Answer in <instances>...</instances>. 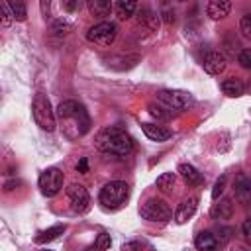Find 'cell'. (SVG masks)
<instances>
[{"mask_svg": "<svg viewBox=\"0 0 251 251\" xmlns=\"http://www.w3.org/2000/svg\"><path fill=\"white\" fill-rule=\"evenodd\" d=\"M39 190L43 196L51 198L55 196L61 188H63V173L57 167H47L41 175H39Z\"/></svg>", "mask_w": 251, "mask_h": 251, "instance_id": "obj_8", "label": "cell"}, {"mask_svg": "<svg viewBox=\"0 0 251 251\" xmlns=\"http://www.w3.org/2000/svg\"><path fill=\"white\" fill-rule=\"evenodd\" d=\"M241 233H243L245 241L251 243V218H247V220L241 224Z\"/></svg>", "mask_w": 251, "mask_h": 251, "instance_id": "obj_31", "label": "cell"}, {"mask_svg": "<svg viewBox=\"0 0 251 251\" xmlns=\"http://www.w3.org/2000/svg\"><path fill=\"white\" fill-rule=\"evenodd\" d=\"M237 63H239L245 71H251V49H243V51L237 55Z\"/></svg>", "mask_w": 251, "mask_h": 251, "instance_id": "obj_29", "label": "cell"}, {"mask_svg": "<svg viewBox=\"0 0 251 251\" xmlns=\"http://www.w3.org/2000/svg\"><path fill=\"white\" fill-rule=\"evenodd\" d=\"M224 188H226V176H220V178L216 180L214 188H212V198H218V196L224 192Z\"/></svg>", "mask_w": 251, "mask_h": 251, "instance_id": "obj_30", "label": "cell"}, {"mask_svg": "<svg viewBox=\"0 0 251 251\" xmlns=\"http://www.w3.org/2000/svg\"><path fill=\"white\" fill-rule=\"evenodd\" d=\"M143 133L151 139V141H167L173 137V131L165 126H157V124H141Z\"/></svg>", "mask_w": 251, "mask_h": 251, "instance_id": "obj_12", "label": "cell"}, {"mask_svg": "<svg viewBox=\"0 0 251 251\" xmlns=\"http://www.w3.org/2000/svg\"><path fill=\"white\" fill-rule=\"evenodd\" d=\"M157 100L163 102L169 110H176V112H184L188 108H192L194 104V96L186 90H175V88H165L157 92Z\"/></svg>", "mask_w": 251, "mask_h": 251, "instance_id": "obj_5", "label": "cell"}, {"mask_svg": "<svg viewBox=\"0 0 251 251\" xmlns=\"http://www.w3.org/2000/svg\"><path fill=\"white\" fill-rule=\"evenodd\" d=\"M239 31L245 39H251V14H243L239 20Z\"/></svg>", "mask_w": 251, "mask_h": 251, "instance_id": "obj_28", "label": "cell"}, {"mask_svg": "<svg viewBox=\"0 0 251 251\" xmlns=\"http://www.w3.org/2000/svg\"><path fill=\"white\" fill-rule=\"evenodd\" d=\"M147 110H149V114H151L155 120H159V122H167V120H171V116H173V110H169L167 106L163 108L161 104H155V102H151V104L147 106Z\"/></svg>", "mask_w": 251, "mask_h": 251, "instance_id": "obj_23", "label": "cell"}, {"mask_svg": "<svg viewBox=\"0 0 251 251\" xmlns=\"http://www.w3.org/2000/svg\"><path fill=\"white\" fill-rule=\"evenodd\" d=\"M63 231H65V224L51 226L49 229L39 231V233L35 235V241H37V243H47V241H53V239H57L59 235H63Z\"/></svg>", "mask_w": 251, "mask_h": 251, "instance_id": "obj_21", "label": "cell"}, {"mask_svg": "<svg viewBox=\"0 0 251 251\" xmlns=\"http://www.w3.org/2000/svg\"><path fill=\"white\" fill-rule=\"evenodd\" d=\"M235 198L241 204H251V176H241L235 182Z\"/></svg>", "mask_w": 251, "mask_h": 251, "instance_id": "obj_17", "label": "cell"}, {"mask_svg": "<svg viewBox=\"0 0 251 251\" xmlns=\"http://www.w3.org/2000/svg\"><path fill=\"white\" fill-rule=\"evenodd\" d=\"M10 8H12V14H14V20L18 22H24L27 18V12H25V4L20 2V0H14L10 2Z\"/></svg>", "mask_w": 251, "mask_h": 251, "instance_id": "obj_25", "label": "cell"}, {"mask_svg": "<svg viewBox=\"0 0 251 251\" xmlns=\"http://www.w3.org/2000/svg\"><path fill=\"white\" fill-rule=\"evenodd\" d=\"M229 10H231V2H227V0H212V2H208V6H206V14H208L212 20H222V18H226V16L229 14Z\"/></svg>", "mask_w": 251, "mask_h": 251, "instance_id": "obj_15", "label": "cell"}, {"mask_svg": "<svg viewBox=\"0 0 251 251\" xmlns=\"http://www.w3.org/2000/svg\"><path fill=\"white\" fill-rule=\"evenodd\" d=\"M67 196H69L71 208L75 212H78V214L88 212V208H90V196H88V192H86V188L82 184H76V182L75 184H69L67 186Z\"/></svg>", "mask_w": 251, "mask_h": 251, "instance_id": "obj_9", "label": "cell"}, {"mask_svg": "<svg viewBox=\"0 0 251 251\" xmlns=\"http://www.w3.org/2000/svg\"><path fill=\"white\" fill-rule=\"evenodd\" d=\"M86 8H88V12H90L92 16L104 18V16H108V14L114 10V4H112L110 0H88V2H86Z\"/></svg>", "mask_w": 251, "mask_h": 251, "instance_id": "obj_18", "label": "cell"}, {"mask_svg": "<svg viewBox=\"0 0 251 251\" xmlns=\"http://www.w3.org/2000/svg\"><path fill=\"white\" fill-rule=\"evenodd\" d=\"M196 208H198V198H196V196L184 198V200L176 206V210H175V222H176V224H184V222H188V220L194 216Z\"/></svg>", "mask_w": 251, "mask_h": 251, "instance_id": "obj_11", "label": "cell"}, {"mask_svg": "<svg viewBox=\"0 0 251 251\" xmlns=\"http://www.w3.org/2000/svg\"><path fill=\"white\" fill-rule=\"evenodd\" d=\"M137 25L147 31H157L159 27V16L151 8H141L137 14Z\"/></svg>", "mask_w": 251, "mask_h": 251, "instance_id": "obj_14", "label": "cell"}, {"mask_svg": "<svg viewBox=\"0 0 251 251\" xmlns=\"http://www.w3.org/2000/svg\"><path fill=\"white\" fill-rule=\"evenodd\" d=\"M175 182H176V175L175 173H163L161 176H157V188L159 190H163V192H171L173 190V186H175Z\"/></svg>", "mask_w": 251, "mask_h": 251, "instance_id": "obj_24", "label": "cell"}, {"mask_svg": "<svg viewBox=\"0 0 251 251\" xmlns=\"http://www.w3.org/2000/svg\"><path fill=\"white\" fill-rule=\"evenodd\" d=\"M233 216V204L229 198H222L212 206V218L214 220H229Z\"/></svg>", "mask_w": 251, "mask_h": 251, "instance_id": "obj_16", "label": "cell"}, {"mask_svg": "<svg viewBox=\"0 0 251 251\" xmlns=\"http://www.w3.org/2000/svg\"><path fill=\"white\" fill-rule=\"evenodd\" d=\"M118 35V27L114 22H100V24H94L92 27H88L86 31V39L98 47H108L114 43Z\"/></svg>", "mask_w": 251, "mask_h": 251, "instance_id": "obj_6", "label": "cell"}, {"mask_svg": "<svg viewBox=\"0 0 251 251\" xmlns=\"http://www.w3.org/2000/svg\"><path fill=\"white\" fill-rule=\"evenodd\" d=\"M222 92L227 94V96H231V98H237V96H243L245 86L237 78H227V80L222 82Z\"/></svg>", "mask_w": 251, "mask_h": 251, "instance_id": "obj_22", "label": "cell"}, {"mask_svg": "<svg viewBox=\"0 0 251 251\" xmlns=\"http://www.w3.org/2000/svg\"><path fill=\"white\" fill-rule=\"evenodd\" d=\"M161 18H163L165 24H173V22H175V12H171L169 8H165V10L161 12Z\"/></svg>", "mask_w": 251, "mask_h": 251, "instance_id": "obj_33", "label": "cell"}, {"mask_svg": "<svg viewBox=\"0 0 251 251\" xmlns=\"http://www.w3.org/2000/svg\"><path fill=\"white\" fill-rule=\"evenodd\" d=\"M141 243L139 241H126L124 245H122V251H141Z\"/></svg>", "mask_w": 251, "mask_h": 251, "instance_id": "obj_32", "label": "cell"}, {"mask_svg": "<svg viewBox=\"0 0 251 251\" xmlns=\"http://www.w3.org/2000/svg\"><path fill=\"white\" fill-rule=\"evenodd\" d=\"M76 171H78V173H88V161H86V157H82V159L76 163Z\"/></svg>", "mask_w": 251, "mask_h": 251, "instance_id": "obj_34", "label": "cell"}, {"mask_svg": "<svg viewBox=\"0 0 251 251\" xmlns=\"http://www.w3.org/2000/svg\"><path fill=\"white\" fill-rule=\"evenodd\" d=\"M249 92H251V78H249Z\"/></svg>", "mask_w": 251, "mask_h": 251, "instance_id": "obj_36", "label": "cell"}, {"mask_svg": "<svg viewBox=\"0 0 251 251\" xmlns=\"http://www.w3.org/2000/svg\"><path fill=\"white\" fill-rule=\"evenodd\" d=\"M110 235L108 233H100L98 237H96V241H94V245H90L86 251H106L108 247H110Z\"/></svg>", "mask_w": 251, "mask_h": 251, "instance_id": "obj_26", "label": "cell"}, {"mask_svg": "<svg viewBox=\"0 0 251 251\" xmlns=\"http://www.w3.org/2000/svg\"><path fill=\"white\" fill-rule=\"evenodd\" d=\"M45 251H49V249H45Z\"/></svg>", "mask_w": 251, "mask_h": 251, "instance_id": "obj_37", "label": "cell"}, {"mask_svg": "<svg viewBox=\"0 0 251 251\" xmlns=\"http://www.w3.org/2000/svg\"><path fill=\"white\" fill-rule=\"evenodd\" d=\"M139 214H141V218H145L149 222H167L173 216L169 204L165 200H159V198H149L139 208Z\"/></svg>", "mask_w": 251, "mask_h": 251, "instance_id": "obj_7", "label": "cell"}, {"mask_svg": "<svg viewBox=\"0 0 251 251\" xmlns=\"http://www.w3.org/2000/svg\"><path fill=\"white\" fill-rule=\"evenodd\" d=\"M0 12H2V27H8L12 24V20H14L10 2H0Z\"/></svg>", "mask_w": 251, "mask_h": 251, "instance_id": "obj_27", "label": "cell"}, {"mask_svg": "<svg viewBox=\"0 0 251 251\" xmlns=\"http://www.w3.org/2000/svg\"><path fill=\"white\" fill-rule=\"evenodd\" d=\"M135 10H137V2H133V0H118V2L114 4V12H116L118 20H127V18H131V16L135 14Z\"/></svg>", "mask_w": 251, "mask_h": 251, "instance_id": "obj_20", "label": "cell"}, {"mask_svg": "<svg viewBox=\"0 0 251 251\" xmlns=\"http://www.w3.org/2000/svg\"><path fill=\"white\" fill-rule=\"evenodd\" d=\"M226 55L222 51H216V49H210L206 51L204 59H202V67L208 75H220L224 69H226Z\"/></svg>", "mask_w": 251, "mask_h": 251, "instance_id": "obj_10", "label": "cell"}, {"mask_svg": "<svg viewBox=\"0 0 251 251\" xmlns=\"http://www.w3.org/2000/svg\"><path fill=\"white\" fill-rule=\"evenodd\" d=\"M31 112H33V120L35 124L45 129V131H53L57 127V114L53 112L51 108V102L49 98L43 94V92H37L33 96V102H31Z\"/></svg>", "mask_w": 251, "mask_h": 251, "instance_id": "obj_3", "label": "cell"}, {"mask_svg": "<svg viewBox=\"0 0 251 251\" xmlns=\"http://www.w3.org/2000/svg\"><path fill=\"white\" fill-rule=\"evenodd\" d=\"M129 198V186L124 180H112L108 184H104V188L100 190V204L108 210L120 208L122 204H126V200Z\"/></svg>", "mask_w": 251, "mask_h": 251, "instance_id": "obj_4", "label": "cell"}, {"mask_svg": "<svg viewBox=\"0 0 251 251\" xmlns=\"http://www.w3.org/2000/svg\"><path fill=\"white\" fill-rule=\"evenodd\" d=\"M178 175H180V176L184 178V182L190 184V186H196V184L202 182V175H200L192 165H188V163H180V165H178Z\"/></svg>", "mask_w": 251, "mask_h": 251, "instance_id": "obj_19", "label": "cell"}, {"mask_svg": "<svg viewBox=\"0 0 251 251\" xmlns=\"http://www.w3.org/2000/svg\"><path fill=\"white\" fill-rule=\"evenodd\" d=\"M63 8H65V10H69V12L78 10V8H80V2H65V4H63Z\"/></svg>", "mask_w": 251, "mask_h": 251, "instance_id": "obj_35", "label": "cell"}, {"mask_svg": "<svg viewBox=\"0 0 251 251\" xmlns=\"http://www.w3.org/2000/svg\"><path fill=\"white\" fill-rule=\"evenodd\" d=\"M94 145L98 151L106 153V155H114V157H126L133 151V139L127 131L120 129V127H104L98 131Z\"/></svg>", "mask_w": 251, "mask_h": 251, "instance_id": "obj_2", "label": "cell"}, {"mask_svg": "<svg viewBox=\"0 0 251 251\" xmlns=\"http://www.w3.org/2000/svg\"><path fill=\"white\" fill-rule=\"evenodd\" d=\"M57 120L63 133L69 139H78L90 129V116L86 108L76 100H65L57 106Z\"/></svg>", "mask_w": 251, "mask_h": 251, "instance_id": "obj_1", "label": "cell"}, {"mask_svg": "<svg viewBox=\"0 0 251 251\" xmlns=\"http://www.w3.org/2000/svg\"><path fill=\"white\" fill-rule=\"evenodd\" d=\"M194 245L198 251H218L220 249V239L212 231H200L194 239Z\"/></svg>", "mask_w": 251, "mask_h": 251, "instance_id": "obj_13", "label": "cell"}]
</instances>
